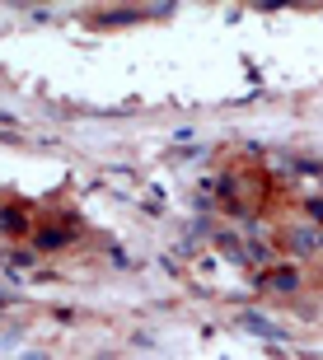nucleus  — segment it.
I'll use <instances>...</instances> for the list:
<instances>
[{"label":"nucleus","instance_id":"f257e3e1","mask_svg":"<svg viewBox=\"0 0 323 360\" xmlns=\"http://www.w3.org/2000/svg\"><path fill=\"white\" fill-rule=\"evenodd\" d=\"M291 234H296L291 248H300V253H305V248H319V234H314V229H291Z\"/></svg>","mask_w":323,"mask_h":360}]
</instances>
